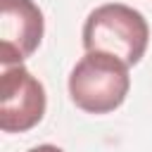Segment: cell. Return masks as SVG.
Segmentation results:
<instances>
[{
    "label": "cell",
    "mask_w": 152,
    "mask_h": 152,
    "mask_svg": "<svg viewBox=\"0 0 152 152\" xmlns=\"http://www.w3.org/2000/svg\"><path fill=\"white\" fill-rule=\"evenodd\" d=\"M150 43L147 19L121 2H107L95 7L83 24V48L112 52L128 66L138 64Z\"/></svg>",
    "instance_id": "cell-2"
},
{
    "label": "cell",
    "mask_w": 152,
    "mask_h": 152,
    "mask_svg": "<svg viewBox=\"0 0 152 152\" xmlns=\"http://www.w3.org/2000/svg\"><path fill=\"white\" fill-rule=\"evenodd\" d=\"M45 21L33 0H0V62L21 64L43 40Z\"/></svg>",
    "instance_id": "cell-4"
},
{
    "label": "cell",
    "mask_w": 152,
    "mask_h": 152,
    "mask_svg": "<svg viewBox=\"0 0 152 152\" xmlns=\"http://www.w3.org/2000/svg\"><path fill=\"white\" fill-rule=\"evenodd\" d=\"M28 152H64V150L57 147V145H38V147H33V150H28Z\"/></svg>",
    "instance_id": "cell-5"
},
{
    "label": "cell",
    "mask_w": 152,
    "mask_h": 152,
    "mask_svg": "<svg viewBox=\"0 0 152 152\" xmlns=\"http://www.w3.org/2000/svg\"><path fill=\"white\" fill-rule=\"evenodd\" d=\"M128 88V64L102 50H88L69 74L71 102L88 114L114 112L126 100Z\"/></svg>",
    "instance_id": "cell-1"
},
{
    "label": "cell",
    "mask_w": 152,
    "mask_h": 152,
    "mask_svg": "<svg viewBox=\"0 0 152 152\" xmlns=\"http://www.w3.org/2000/svg\"><path fill=\"white\" fill-rule=\"evenodd\" d=\"M45 104V88L26 66H5L0 76V128L5 133H24L38 126Z\"/></svg>",
    "instance_id": "cell-3"
}]
</instances>
